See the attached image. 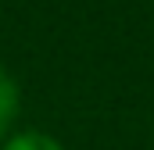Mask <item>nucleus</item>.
I'll return each mask as SVG.
<instances>
[{
    "mask_svg": "<svg viewBox=\"0 0 154 150\" xmlns=\"http://www.w3.org/2000/svg\"><path fill=\"white\" fill-rule=\"evenodd\" d=\"M18 107H22L18 82H14V75L0 64V140H7V136H11L14 118H18Z\"/></svg>",
    "mask_w": 154,
    "mask_h": 150,
    "instance_id": "nucleus-1",
    "label": "nucleus"
},
{
    "mask_svg": "<svg viewBox=\"0 0 154 150\" xmlns=\"http://www.w3.org/2000/svg\"><path fill=\"white\" fill-rule=\"evenodd\" d=\"M0 150H65V147H61L54 136L29 129V132H11V136L4 140V147H0Z\"/></svg>",
    "mask_w": 154,
    "mask_h": 150,
    "instance_id": "nucleus-2",
    "label": "nucleus"
}]
</instances>
